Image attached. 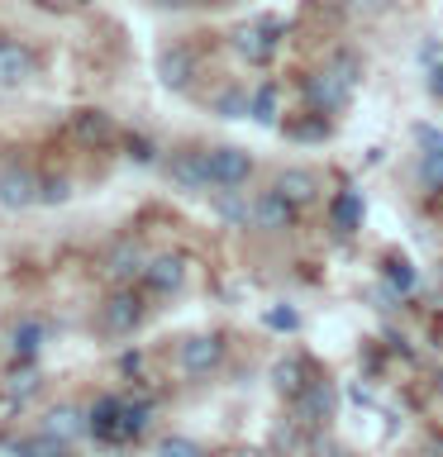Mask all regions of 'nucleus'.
<instances>
[{
    "instance_id": "0eeeda50",
    "label": "nucleus",
    "mask_w": 443,
    "mask_h": 457,
    "mask_svg": "<svg viewBox=\"0 0 443 457\" xmlns=\"http://www.w3.org/2000/svg\"><path fill=\"white\" fill-rule=\"evenodd\" d=\"M410 138L420 143V162H414V181H420V191L443 195V129L414 124Z\"/></svg>"
},
{
    "instance_id": "f704fd0d",
    "label": "nucleus",
    "mask_w": 443,
    "mask_h": 457,
    "mask_svg": "<svg viewBox=\"0 0 443 457\" xmlns=\"http://www.w3.org/2000/svg\"><path fill=\"white\" fill-rule=\"evenodd\" d=\"M424 91L434 96V100H443V57H434L429 62V77H424Z\"/></svg>"
},
{
    "instance_id": "9d476101",
    "label": "nucleus",
    "mask_w": 443,
    "mask_h": 457,
    "mask_svg": "<svg viewBox=\"0 0 443 457\" xmlns=\"http://www.w3.org/2000/svg\"><path fill=\"white\" fill-rule=\"evenodd\" d=\"M186 257L181 253H157V257H148L143 262V277H138V286L148 295H177L181 286H186Z\"/></svg>"
},
{
    "instance_id": "c9c22d12",
    "label": "nucleus",
    "mask_w": 443,
    "mask_h": 457,
    "mask_svg": "<svg viewBox=\"0 0 443 457\" xmlns=\"http://www.w3.org/2000/svg\"><path fill=\"white\" fill-rule=\"evenodd\" d=\"M163 5H171V10H196V5H210V0H163Z\"/></svg>"
},
{
    "instance_id": "1a4fd4ad",
    "label": "nucleus",
    "mask_w": 443,
    "mask_h": 457,
    "mask_svg": "<svg viewBox=\"0 0 443 457\" xmlns=\"http://www.w3.org/2000/svg\"><path fill=\"white\" fill-rule=\"evenodd\" d=\"M296 220H300V210L277 191V186L253 195V224H248V228H257V234H291Z\"/></svg>"
},
{
    "instance_id": "f257e3e1",
    "label": "nucleus",
    "mask_w": 443,
    "mask_h": 457,
    "mask_svg": "<svg viewBox=\"0 0 443 457\" xmlns=\"http://www.w3.org/2000/svg\"><path fill=\"white\" fill-rule=\"evenodd\" d=\"M357 86H363V57L353 48H334L324 57L320 71H305V77H300V100H305V110L334 120V114H343L353 105Z\"/></svg>"
},
{
    "instance_id": "cd10ccee",
    "label": "nucleus",
    "mask_w": 443,
    "mask_h": 457,
    "mask_svg": "<svg viewBox=\"0 0 443 457\" xmlns=\"http://www.w3.org/2000/svg\"><path fill=\"white\" fill-rule=\"evenodd\" d=\"M210 110L220 114V120H248V86H229V91H220Z\"/></svg>"
},
{
    "instance_id": "bb28decb",
    "label": "nucleus",
    "mask_w": 443,
    "mask_h": 457,
    "mask_svg": "<svg viewBox=\"0 0 443 457\" xmlns=\"http://www.w3.org/2000/svg\"><path fill=\"white\" fill-rule=\"evenodd\" d=\"M148 424H153V400H124V443L143 438Z\"/></svg>"
},
{
    "instance_id": "a878e982",
    "label": "nucleus",
    "mask_w": 443,
    "mask_h": 457,
    "mask_svg": "<svg viewBox=\"0 0 443 457\" xmlns=\"http://www.w3.org/2000/svg\"><path fill=\"white\" fill-rule=\"evenodd\" d=\"M43 324L38 320H24V324H14V334H10V348H14V357H38V348H43Z\"/></svg>"
},
{
    "instance_id": "6ab92c4d",
    "label": "nucleus",
    "mask_w": 443,
    "mask_h": 457,
    "mask_svg": "<svg viewBox=\"0 0 443 457\" xmlns=\"http://www.w3.org/2000/svg\"><path fill=\"white\" fill-rule=\"evenodd\" d=\"M38 434H48V438H57V443H77V438H86L91 428H86V410H77V405H48L43 410V420H38Z\"/></svg>"
},
{
    "instance_id": "9b49d317",
    "label": "nucleus",
    "mask_w": 443,
    "mask_h": 457,
    "mask_svg": "<svg viewBox=\"0 0 443 457\" xmlns=\"http://www.w3.org/2000/svg\"><path fill=\"white\" fill-rule=\"evenodd\" d=\"M196 71H200V57H196L191 43H171V48L157 53V81H163L167 91H191Z\"/></svg>"
},
{
    "instance_id": "7ed1b4c3",
    "label": "nucleus",
    "mask_w": 443,
    "mask_h": 457,
    "mask_svg": "<svg viewBox=\"0 0 443 457\" xmlns=\"http://www.w3.org/2000/svg\"><path fill=\"white\" fill-rule=\"evenodd\" d=\"M205 167H210V191H243L253 181V153L238 148V143H214L205 148Z\"/></svg>"
},
{
    "instance_id": "7c9ffc66",
    "label": "nucleus",
    "mask_w": 443,
    "mask_h": 457,
    "mask_svg": "<svg viewBox=\"0 0 443 457\" xmlns=\"http://www.w3.org/2000/svg\"><path fill=\"white\" fill-rule=\"evenodd\" d=\"M157 457H205V448H200L196 438H186V434H167L163 443H157Z\"/></svg>"
},
{
    "instance_id": "2eb2a0df",
    "label": "nucleus",
    "mask_w": 443,
    "mask_h": 457,
    "mask_svg": "<svg viewBox=\"0 0 443 457\" xmlns=\"http://www.w3.org/2000/svg\"><path fill=\"white\" fill-rule=\"evenodd\" d=\"M367 220V200L357 186H343V191H334V200H329V228H334L339 238H353L357 228H363Z\"/></svg>"
},
{
    "instance_id": "4c0bfd02",
    "label": "nucleus",
    "mask_w": 443,
    "mask_h": 457,
    "mask_svg": "<svg viewBox=\"0 0 443 457\" xmlns=\"http://www.w3.org/2000/svg\"><path fill=\"white\" fill-rule=\"evenodd\" d=\"M429 453H434V457H443V428L434 434V443H429Z\"/></svg>"
},
{
    "instance_id": "2f4dec72",
    "label": "nucleus",
    "mask_w": 443,
    "mask_h": 457,
    "mask_svg": "<svg viewBox=\"0 0 443 457\" xmlns=\"http://www.w3.org/2000/svg\"><path fill=\"white\" fill-rule=\"evenodd\" d=\"M71 200V181L67 177H43L38 181V205H67Z\"/></svg>"
},
{
    "instance_id": "423d86ee",
    "label": "nucleus",
    "mask_w": 443,
    "mask_h": 457,
    "mask_svg": "<svg viewBox=\"0 0 443 457\" xmlns=\"http://www.w3.org/2000/svg\"><path fill=\"white\" fill-rule=\"evenodd\" d=\"M224 353H229L224 334H191V338L177 343V367L186 377L200 381V377H214V371L224 367Z\"/></svg>"
},
{
    "instance_id": "6e6552de",
    "label": "nucleus",
    "mask_w": 443,
    "mask_h": 457,
    "mask_svg": "<svg viewBox=\"0 0 443 457\" xmlns=\"http://www.w3.org/2000/svg\"><path fill=\"white\" fill-rule=\"evenodd\" d=\"M167 181L181 195H205L210 191V167H205V148H177L167 157Z\"/></svg>"
},
{
    "instance_id": "f8f14e48",
    "label": "nucleus",
    "mask_w": 443,
    "mask_h": 457,
    "mask_svg": "<svg viewBox=\"0 0 443 457\" xmlns=\"http://www.w3.org/2000/svg\"><path fill=\"white\" fill-rule=\"evenodd\" d=\"M272 186H277V191L291 200L296 210H305V205H314V200L324 195V177H320L314 167H281Z\"/></svg>"
},
{
    "instance_id": "aec40b11",
    "label": "nucleus",
    "mask_w": 443,
    "mask_h": 457,
    "mask_svg": "<svg viewBox=\"0 0 443 457\" xmlns=\"http://www.w3.org/2000/svg\"><path fill=\"white\" fill-rule=\"evenodd\" d=\"M143 262H148V253H143L134 238H124V243H114V253L105 257V277L114 286H134L143 277Z\"/></svg>"
},
{
    "instance_id": "a211bd4d",
    "label": "nucleus",
    "mask_w": 443,
    "mask_h": 457,
    "mask_svg": "<svg viewBox=\"0 0 443 457\" xmlns=\"http://www.w3.org/2000/svg\"><path fill=\"white\" fill-rule=\"evenodd\" d=\"M314 377V367H310V357H300V353H286V357H277L272 362V391H277L286 405L305 391V381Z\"/></svg>"
},
{
    "instance_id": "4be33fe9",
    "label": "nucleus",
    "mask_w": 443,
    "mask_h": 457,
    "mask_svg": "<svg viewBox=\"0 0 443 457\" xmlns=\"http://www.w3.org/2000/svg\"><path fill=\"white\" fill-rule=\"evenodd\" d=\"M381 281L405 300V295H414V286H420V267H414L405 253H386L381 257Z\"/></svg>"
},
{
    "instance_id": "f03ea898",
    "label": "nucleus",
    "mask_w": 443,
    "mask_h": 457,
    "mask_svg": "<svg viewBox=\"0 0 443 457\" xmlns=\"http://www.w3.org/2000/svg\"><path fill=\"white\" fill-rule=\"evenodd\" d=\"M334 414H339V386L329 381V377H314L305 381V391H300L296 400H291V420L305 428L310 438H320L329 424H334Z\"/></svg>"
},
{
    "instance_id": "72a5a7b5",
    "label": "nucleus",
    "mask_w": 443,
    "mask_h": 457,
    "mask_svg": "<svg viewBox=\"0 0 443 457\" xmlns=\"http://www.w3.org/2000/svg\"><path fill=\"white\" fill-rule=\"evenodd\" d=\"M353 14H363V20H381V14L396 10V0H348Z\"/></svg>"
},
{
    "instance_id": "dca6fc26",
    "label": "nucleus",
    "mask_w": 443,
    "mask_h": 457,
    "mask_svg": "<svg viewBox=\"0 0 443 457\" xmlns=\"http://www.w3.org/2000/svg\"><path fill=\"white\" fill-rule=\"evenodd\" d=\"M67 129H71V138H77L81 148H110V143L120 138L114 114H105V110H77Z\"/></svg>"
},
{
    "instance_id": "5701e85b",
    "label": "nucleus",
    "mask_w": 443,
    "mask_h": 457,
    "mask_svg": "<svg viewBox=\"0 0 443 457\" xmlns=\"http://www.w3.org/2000/svg\"><path fill=\"white\" fill-rule=\"evenodd\" d=\"M210 210L220 214L229 228H248L253 224V200L243 191H210Z\"/></svg>"
},
{
    "instance_id": "c756f323",
    "label": "nucleus",
    "mask_w": 443,
    "mask_h": 457,
    "mask_svg": "<svg viewBox=\"0 0 443 457\" xmlns=\"http://www.w3.org/2000/svg\"><path fill=\"white\" fill-rule=\"evenodd\" d=\"M14 457H67V443H57L48 434H34V438H24L20 448H14Z\"/></svg>"
},
{
    "instance_id": "4468645a",
    "label": "nucleus",
    "mask_w": 443,
    "mask_h": 457,
    "mask_svg": "<svg viewBox=\"0 0 443 457\" xmlns=\"http://www.w3.org/2000/svg\"><path fill=\"white\" fill-rule=\"evenodd\" d=\"M38 171L29 167H0V210H29L38 205Z\"/></svg>"
},
{
    "instance_id": "39448f33",
    "label": "nucleus",
    "mask_w": 443,
    "mask_h": 457,
    "mask_svg": "<svg viewBox=\"0 0 443 457\" xmlns=\"http://www.w3.org/2000/svg\"><path fill=\"white\" fill-rule=\"evenodd\" d=\"M143 320H148V291H143V286H114L110 300L100 305V328L114 338L134 334Z\"/></svg>"
},
{
    "instance_id": "b1692460",
    "label": "nucleus",
    "mask_w": 443,
    "mask_h": 457,
    "mask_svg": "<svg viewBox=\"0 0 443 457\" xmlns=\"http://www.w3.org/2000/svg\"><path fill=\"white\" fill-rule=\"evenodd\" d=\"M281 134L291 138V143H324L329 134H334V120H329V114L305 110L300 120H286V124H281Z\"/></svg>"
},
{
    "instance_id": "412c9836",
    "label": "nucleus",
    "mask_w": 443,
    "mask_h": 457,
    "mask_svg": "<svg viewBox=\"0 0 443 457\" xmlns=\"http://www.w3.org/2000/svg\"><path fill=\"white\" fill-rule=\"evenodd\" d=\"M248 120L257 129H277L281 124V86L277 81H257L248 91Z\"/></svg>"
},
{
    "instance_id": "58836bf2",
    "label": "nucleus",
    "mask_w": 443,
    "mask_h": 457,
    "mask_svg": "<svg viewBox=\"0 0 443 457\" xmlns=\"http://www.w3.org/2000/svg\"><path fill=\"white\" fill-rule=\"evenodd\" d=\"M429 457H434V453H429Z\"/></svg>"
},
{
    "instance_id": "473e14b6",
    "label": "nucleus",
    "mask_w": 443,
    "mask_h": 457,
    "mask_svg": "<svg viewBox=\"0 0 443 457\" xmlns=\"http://www.w3.org/2000/svg\"><path fill=\"white\" fill-rule=\"evenodd\" d=\"M263 324L277 328V334H296V328H300V310H296V305H272V310L263 314Z\"/></svg>"
},
{
    "instance_id": "ddd939ff",
    "label": "nucleus",
    "mask_w": 443,
    "mask_h": 457,
    "mask_svg": "<svg viewBox=\"0 0 443 457\" xmlns=\"http://www.w3.org/2000/svg\"><path fill=\"white\" fill-rule=\"evenodd\" d=\"M86 428L96 443H124V395H100L86 410Z\"/></svg>"
},
{
    "instance_id": "20e7f679",
    "label": "nucleus",
    "mask_w": 443,
    "mask_h": 457,
    "mask_svg": "<svg viewBox=\"0 0 443 457\" xmlns=\"http://www.w3.org/2000/svg\"><path fill=\"white\" fill-rule=\"evenodd\" d=\"M281 38H286V20H277V14H263V20L234 29V53H238L248 67H267L272 57H277Z\"/></svg>"
},
{
    "instance_id": "e433bc0d",
    "label": "nucleus",
    "mask_w": 443,
    "mask_h": 457,
    "mask_svg": "<svg viewBox=\"0 0 443 457\" xmlns=\"http://www.w3.org/2000/svg\"><path fill=\"white\" fill-rule=\"evenodd\" d=\"M234 457H272V453H267V448H238Z\"/></svg>"
},
{
    "instance_id": "393cba45",
    "label": "nucleus",
    "mask_w": 443,
    "mask_h": 457,
    "mask_svg": "<svg viewBox=\"0 0 443 457\" xmlns=\"http://www.w3.org/2000/svg\"><path fill=\"white\" fill-rule=\"evenodd\" d=\"M43 386V377H38V367H34V357H24V367L14 371V377L5 381V395H10V405H24L29 395H34Z\"/></svg>"
},
{
    "instance_id": "c85d7f7f",
    "label": "nucleus",
    "mask_w": 443,
    "mask_h": 457,
    "mask_svg": "<svg viewBox=\"0 0 443 457\" xmlns=\"http://www.w3.org/2000/svg\"><path fill=\"white\" fill-rule=\"evenodd\" d=\"M124 143V153H129V162H138V167H153L157 162V143L148 134H138V129H129V134H120Z\"/></svg>"
},
{
    "instance_id": "f3484780",
    "label": "nucleus",
    "mask_w": 443,
    "mask_h": 457,
    "mask_svg": "<svg viewBox=\"0 0 443 457\" xmlns=\"http://www.w3.org/2000/svg\"><path fill=\"white\" fill-rule=\"evenodd\" d=\"M38 71V57L34 48H24V43L14 38H0V91H14V86H24L29 77Z\"/></svg>"
}]
</instances>
